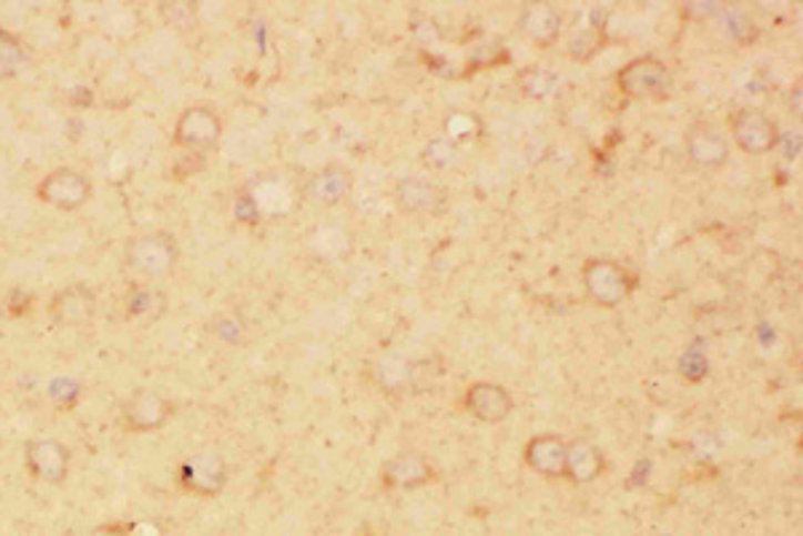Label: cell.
<instances>
[{
	"label": "cell",
	"instance_id": "obj_24",
	"mask_svg": "<svg viewBox=\"0 0 803 536\" xmlns=\"http://www.w3.org/2000/svg\"><path fill=\"white\" fill-rule=\"evenodd\" d=\"M49 395L57 405H62V408H73L78 397H81V386H78L73 378H54L49 386Z\"/></svg>",
	"mask_w": 803,
	"mask_h": 536
},
{
	"label": "cell",
	"instance_id": "obj_2",
	"mask_svg": "<svg viewBox=\"0 0 803 536\" xmlns=\"http://www.w3.org/2000/svg\"><path fill=\"white\" fill-rule=\"evenodd\" d=\"M174 263H177V242L166 231L134 236L126 244V266L148 280L170 274Z\"/></svg>",
	"mask_w": 803,
	"mask_h": 536
},
{
	"label": "cell",
	"instance_id": "obj_23",
	"mask_svg": "<svg viewBox=\"0 0 803 536\" xmlns=\"http://www.w3.org/2000/svg\"><path fill=\"white\" fill-rule=\"evenodd\" d=\"M456 159H458V142H453L448 134L434 138L424 151V161L434 166V170H445V166H450Z\"/></svg>",
	"mask_w": 803,
	"mask_h": 536
},
{
	"label": "cell",
	"instance_id": "obj_13",
	"mask_svg": "<svg viewBox=\"0 0 803 536\" xmlns=\"http://www.w3.org/2000/svg\"><path fill=\"white\" fill-rule=\"evenodd\" d=\"M691 159L704 166H721L729 161V142L712 124H694L685 134Z\"/></svg>",
	"mask_w": 803,
	"mask_h": 536
},
{
	"label": "cell",
	"instance_id": "obj_28",
	"mask_svg": "<svg viewBox=\"0 0 803 536\" xmlns=\"http://www.w3.org/2000/svg\"><path fill=\"white\" fill-rule=\"evenodd\" d=\"M134 532H138L134 523L113 520V523H102V526H96L92 536H134Z\"/></svg>",
	"mask_w": 803,
	"mask_h": 536
},
{
	"label": "cell",
	"instance_id": "obj_26",
	"mask_svg": "<svg viewBox=\"0 0 803 536\" xmlns=\"http://www.w3.org/2000/svg\"><path fill=\"white\" fill-rule=\"evenodd\" d=\"M600 49V36L594 30H581L571 41V57L576 60H589Z\"/></svg>",
	"mask_w": 803,
	"mask_h": 536
},
{
	"label": "cell",
	"instance_id": "obj_7",
	"mask_svg": "<svg viewBox=\"0 0 803 536\" xmlns=\"http://www.w3.org/2000/svg\"><path fill=\"white\" fill-rule=\"evenodd\" d=\"M225 483H228V467L215 451H201L180 467V486L187 494L217 496L223 494Z\"/></svg>",
	"mask_w": 803,
	"mask_h": 536
},
{
	"label": "cell",
	"instance_id": "obj_5",
	"mask_svg": "<svg viewBox=\"0 0 803 536\" xmlns=\"http://www.w3.org/2000/svg\"><path fill=\"white\" fill-rule=\"evenodd\" d=\"M89 196H92V180L83 172L70 170V166L49 172L38 183V199L57 206V210H78L89 202Z\"/></svg>",
	"mask_w": 803,
	"mask_h": 536
},
{
	"label": "cell",
	"instance_id": "obj_27",
	"mask_svg": "<svg viewBox=\"0 0 803 536\" xmlns=\"http://www.w3.org/2000/svg\"><path fill=\"white\" fill-rule=\"evenodd\" d=\"M161 11H164L174 28H191V24H196V6L193 3H172L164 6Z\"/></svg>",
	"mask_w": 803,
	"mask_h": 536
},
{
	"label": "cell",
	"instance_id": "obj_20",
	"mask_svg": "<svg viewBox=\"0 0 803 536\" xmlns=\"http://www.w3.org/2000/svg\"><path fill=\"white\" fill-rule=\"evenodd\" d=\"M560 87V75L547 68H528L520 73V89L530 100H547Z\"/></svg>",
	"mask_w": 803,
	"mask_h": 536
},
{
	"label": "cell",
	"instance_id": "obj_17",
	"mask_svg": "<svg viewBox=\"0 0 803 536\" xmlns=\"http://www.w3.org/2000/svg\"><path fill=\"white\" fill-rule=\"evenodd\" d=\"M354 178L346 166H327L316 172L308 183V196L322 204H338L352 193Z\"/></svg>",
	"mask_w": 803,
	"mask_h": 536
},
{
	"label": "cell",
	"instance_id": "obj_11",
	"mask_svg": "<svg viewBox=\"0 0 803 536\" xmlns=\"http://www.w3.org/2000/svg\"><path fill=\"white\" fill-rule=\"evenodd\" d=\"M466 408L475 413L479 422L498 424L515 408V400H511V395L501 384L479 381V384H471L469 392H466Z\"/></svg>",
	"mask_w": 803,
	"mask_h": 536
},
{
	"label": "cell",
	"instance_id": "obj_1",
	"mask_svg": "<svg viewBox=\"0 0 803 536\" xmlns=\"http://www.w3.org/2000/svg\"><path fill=\"white\" fill-rule=\"evenodd\" d=\"M581 276H585V287L587 293L592 295L600 306H619L630 299V293L634 290V274L621 263L611 261V257H592V261L585 263L581 269Z\"/></svg>",
	"mask_w": 803,
	"mask_h": 536
},
{
	"label": "cell",
	"instance_id": "obj_4",
	"mask_svg": "<svg viewBox=\"0 0 803 536\" xmlns=\"http://www.w3.org/2000/svg\"><path fill=\"white\" fill-rule=\"evenodd\" d=\"M220 138H223V121L206 105L185 108L174 124V145L183 151H215Z\"/></svg>",
	"mask_w": 803,
	"mask_h": 536
},
{
	"label": "cell",
	"instance_id": "obj_8",
	"mask_svg": "<svg viewBox=\"0 0 803 536\" xmlns=\"http://www.w3.org/2000/svg\"><path fill=\"white\" fill-rule=\"evenodd\" d=\"M24 467L35 481L57 486L70 473V448L60 441H49V437L30 441L24 445Z\"/></svg>",
	"mask_w": 803,
	"mask_h": 536
},
{
	"label": "cell",
	"instance_id": "obj_6",
	"mask_svg": "<svg viewBox=\"0 0 803 536\" xmlns=\"http://www.w3.org/2000/svg\"><path fill=\"white\" fill-rule=\"evenodd\" d=\"M731 138L742 151L753 153V156H763V153L774 151L780 142V129L776 121L769 119L766 113L755 111V108H742L731 115Z\"/></svg>",
	"mask_w": 803,
	"mask_h": 536
},
{
	"label": "cell",
	"instance_id": "obj_9",
	"mask_svg": "<svg viewBox=\"0 0 803 536\" xmlns=\"http://www.w3.org/2000/svg\"><path fill=\"white\" fill-rule=\"evenodd\" d=\"M172 416V403L159 392L138 390L121 408V418L129 432H155Z\"/></svg>",
	"mask_w": 803,
	"mask_h": 536
},
{
	"label": "cell",
	"instance_id": "obj_14",
	"mask_svg": "<svg viewBox=\"0 0 803 536\" xmlns=\"http://www.w3.org/2000/svg\"><path fill=\"white\" fill-rule=\"evenodd\" d=\"M431 477V464L420 454H399L384 464V483L388 488H418Z\"/></svg>",
	"mask_w": 803,
	"mask_h": 536
},
{
	"label": "cell",
	"instance_id": "obj_12",
	"mask_svg": "<svg viewBox=\"0 0 803 536\" xmlns=\"http://www.w3.org/2000/svg\"><path fill=\"white\" fill-rule=\"evenodd\" d=\"M568 443L557 435H539L526 445V464L543 477H562L566 473Z\"/></svg>",
	"mask_w": 803,
	"mask_h": 536
},
{
	"label": "cell",
	"instance_id": "obj_16",
	"mask_svg": "<svg viewBox=\"0 0 803 536\" xmlns=\"http://www.w3.org/2000/svg\"><path fill=\"white\" fill-rule=\"evenodd\" d=\"M602 469H606V462H602V454L594 448L592 443H585V441L568 443L566 473H562L568 481L592 483L602 475Z\"/></svg>",
	"mask_w": 803,
	"mask_h": 536
},
{
	"label": "cell",
	"instance_id": "obj_18",
	"mask_svg": "<svg viewBox=\"0 0 803 536\" xmlns=\"http://www.w3.org/2000/svg\"><path fill=\"white\" fill-rule=\"evenodd\" d=\"M520 28L541 47H549L560 36V14L549 3H528L520 14Z\"/></svg>",
	"mask_w": 803,
	"mask_h": 536
},
{
	"label": "cell",
	"instance_id": "obj_21",
	"mask_svg": "<svg viewBox=\"0 0 803 536\" xmlns=\"http://www.w3.org/2000/svg\"><path fill=\"white\" fill-rule=\"evenodd\" d=\"M445 132L453 142H466L477 140L482 134V121H479L477 113L469 111H456L445 119Z\"/></svg>",
	"mask_w": 803,
	"mask_h": 536
},
{
	"label": "cell",
	"instance_id": "obj_25",
	"mask_svg": "<svg viewBox=\"0 0 803 536\" xmlns=\"http://www.w3.org/2000/svg\"><path fill=\"white\" fill-rule=\"evenodd\" d=\"M201 170H204V153L183 151L177 156V161L172 164V178L185 180V178H191V174H199Z\"/></svg>",
	"mask_w": 803,
	"mask_h": 536
},
{
	"label": "cell",
	"instance_id": "obj_22",
	"mask_svg": "<svg viewBox=\"0 0 803 536\" xmlns=\"http://www.w3.org/2000/svg\"><path fill=\"white\" fill-rule=\"evenodd\" d=\"M24 64V51L22 43L17 41L11 32H6L0 28V79H11L22 70Z\"/></svg>",
	"mask_w": 803,
	"mask_h": 536
},
{
	"label": "cell",
	"instance_id": "obj_10",
	"mask_svg": "<svg viewBox=\"0 0 803 536\" xmlns=\"http://www.w3.org/2000/svg\"><path fill=\"white\" fill-rule=\"evenodd\" d=\"M94 309H96L94 290L83 287V284H70V287L54 293V299L49 303L51 320L62 327L87 325V322L94 316Z\"/></svg>",
	"mask_w": 803,
	"mask_h": 536
},
{
	"label": "cell",
	"instance_id": "obj_19",
	"mask_svg": "<svg viewBox=\"0 0 803 536\" xmlns=\"http://www.w3.org/2000/svg\"><path fill=\"white\" fill-rule=\"evenodd\" d=\"M166 312V295L153 284H140L129 293L126 299V316L140 322H155Z\"/></svg>",
	"mask_w": 803,
	"mask_h": 536
},
{
	"label": "cell",
	"instance_id": "obj_15",
	"mask_svg": "<svg viewBox=\"0 0 803 536\" xmlns=\"http://www.w3.org/2000/svg\"><path fill=\"white\" fill-rule=\"evenodd\" d=\"M397 202L405 212L426 215V212H434L443 204V191L426 178H407L397 185Z\"/></svg>",
	"mask_w": 803,
	"mask_h": 536
},
{
	"label": "cell",
	"instance_id": "obj_3",
	"mask_svg": "<svg viewBox=\"0 0 803 536\" xmlns=\"http://www.w3.org/2000/svg\"><path fill=\"white\" fill-rule=\"evenodd\" d=\"M619 89L632 100H659L670 92V70L657 57H638L619 70Z\"/></svg>",
	"mask_w": 803,
	"mask_h": 536
}]
</instances>
